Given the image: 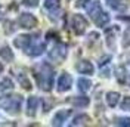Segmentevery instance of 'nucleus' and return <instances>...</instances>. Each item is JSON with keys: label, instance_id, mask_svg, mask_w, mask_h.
I'll return each mask as SVG.
<instances>
[{"label": "nucleus", "instance_id": "nucleus-1", "mask_svg": "<svg viewBox=\"0 0 130 127\" xmlns=\"http://www.w3.org/2000/svg\"><path fill=\"white\" fill-rule=\"evenodd\" d=\"M34 77L37 80V84L41 90L49 92L52 86H53V68L49 65L47 62H41L40 65H37L34 68Z\"/></svg>", "mask_w": 130, "mask_h": 127}, {"label": "nucleus", "instance_id": "nucleus-2", "mask_svg": "<svg viewBox=\"0 0 130 127\" xmlns=\"http://www.w3.org/2000/svg\"><path fill=\"white\" fill-rule=\"evenodd\" d=\"M86 9H87V13H89V16L92 18V21H93L98 27H105V25L109 22V15L102 10L99 2L92 0L89 5L86 6Z\"/></svg>", "mask_w": 130, "mask_h": 127}, {"label": "nucleus", "instance_id": "nucleus-3", "mask_svg": "<svg viewBox=\"0 0 130 127\" xmlns=\"http://www.w3.org/2000/svg\"><path fill=\"white\" fill-rule=\"evenodd\" d=\"M22 96L19 95H8L3 96L0 99V106L5 109V111L10 114V115H15L21 111V106H22Z\"/></svg>", "mask_w": 130, "mask_h": 127}, {"label": "nucleus", "instance_id": "nucleus-4", "mask_svg": "<svg viewBox=\"0 0 130 127\" xmlns=\"http://www.w3.org/2000/svg\"><path fill=\"white\" fill-rule=\"evenodd\" d=\"M68 55V47H67V44L64 43H56L52 50L49 52V59L50 61H53V62L56 64H61L65 61V58Z\"/></svg>", "mask_w": 130, "mask_h": 127}, {"label": "nucleus", "instance_id": "nucleus-5", "mask_svg": "<svg viewBox=\"0 0 130 127\" xmlns=\"http://www.w3.org/2000/svg\"><path fill=\"white\" fill-rule=\"evenodd\" d=\"M71 28L74 30L75 34L81 36V34H84L86 28H87V21L84 19L83 15L75 13V15H73V18H71Z\"/></svg>", "mask_w": 130, "mask_h": 127}, {"label": "nucleus", "instance_id": "nucleus-6", "mask_svg": "<svg viewBox=\"0 0 130 127\" xmlns=\"http://www.w3.org/2000/svg\"><path fill=\"white\" fill-rule=\"evenodd\" d=\"M18 24L21 28H25V30H30V28H34L37 27V18L28 12H24L21 13L19 18H18Z\"/></svg>", "mask_w": 130, "mask_h": 127}, {"label": "nucleus", "instance_id": "nucleus-7", "mask_svg": "<svg viewBox=\"0 0 130 127\" xmlns=\"http://www.w3.org/2000/svg\"><path fill=\"white\" fill-rule=\"evenodd\" d=\"M73 86V77L68 74V72H62L61 75H59V78H58V92L59 93H64V92H68L70 89Z\"/></svg>", "mask_w": 130, "mask_h": 127}, {"label": "nucleus", "instance_id": "nucleus-8", "mask_svg": "<svg viewBox=\"0 0 130 127\" xmlns=\"http://www.w3.org/2000/svg\"><path fill=\"white\" fill-rule=\"evenodd\" d=\"M44 49H46V43H44V41H40V40H37V39H32L30 47L27 49L25 52H27L30 56H40L41 53L44 52Z\"/></svg>", "mask_w": 130, "mask_h": 127}, {"label": "nucleus", "instance_id": "nucleus-9", "mask_svg": "<svg viewBox=\"0 0 130 127\" xmlns=\"http://www.w3.org/2000/svg\"><path fill=\"white\" fill-rule=\"evenodd\" d=\"M32 37L28 36V34H22V36H18L15 40H13V44H15L18 49H22V50H27L31 44Z\"/></svg>", "mask_w": 130, "mask_h": 127}, {"label": "nucleus", "instance_id": "nucleus-10", "mask_svg": "<svg viewBox=\"0 0 130 127\" xmlns=\"http://www.w3.org/2000/svg\"><path fill=\"white\" fill-rule=\"evenodd\" d=\"M71 115V109H61L55 114V117L52 120V126H62L67 118Z\"/></svg>", "mask_w": 130, "mask_h": 127}, {"label": "nucleus", "instance_id": "nucleus-11", "mask_svg": "<svg viewBox=\"0 0 130 127\" xmlns=\"http://www.w3.org/2000/svg\"><path fill=\"white\" fill-rule=\"evenodd\" d=\"M118 33V27L112 25V27H108L105 30V36H106V44L111 49H115V36Z\"/></svg>", "mask_w": 130, "mask_h": 127}, {"label": "nucleus", "instance_id": "nucleus-12", "mask_svg": "<svg viewBox=\"0 0 130 127\" xmlns=\"http://www.w3.org/2000/svg\"><path fill=\"white\" fill-rule=\"evenodd\" d=\"M39 102H40V101H39L37 96H31V98H28V102H27V115H28V117H34V115H36Z\"/></svg>", "mask_w": 130, "mask_h": 127}, {"label": "nucleus", "instance_id": "nucleus-13", "mask_svg": "<svg viewBox=\"0 0 130 127\" xmlns=\"http://www.w3.org/2000/svg\"><path fill=\"white\" fill-rule=\"evenodd\" d=\"M77 71L80 72V74L92 75V74L95 72V68H93L92 62H89V61H80V62L77 64Z\"/></svg>", "mask_w": 130, "mask_h": 127}, {"label": "nucleus", "instance_id": "nucleus-14", "mask_svg": "<svg viewBox=\"0 0 130 127\" xmlns=\"http://www.w3.org/2000/svg\"><path fill=\"white\" fill-rule=\"evenodd\" d=\"M70 102L73 103V106L75 108H84L90 103V99L87 96H75V98H71Z\"/></svg>", "mask_w": 130, "mask_h": 127}, {"label": "nucleus", "instance_id": "nucleus-15", "mask_svg": "<svg viewBox=\"0 0 130 127\" xmlns=\"http://www.w3.org/2000/svg\"><path fill=\"white\" fill-rule=\"evenodd\" d=\"M120 102V93H117V92H108L106 93V103H108V106H117V103Z\"/></svg>", "mask_w": 130, "mask_h": 127}, {"label": "nucleus", "instance_id": "nucleus-16", "mask_svg": "<svg viewBox=\"0 0 130 127\" xmlns=\"http://www.w3.org/2000/svg\"><path fill=\"white\" fill-rule=\"evenodd\" d=\"M0 58H3L6 62H12L15 56H13V52H12V49L9 46H3L0 49Z\"/></svg>", "mask_w": 130, "mask_h": 127}, {"label": "nucleus", "instance_id": "nucleus-17", "mask_svg": "<svg viewBox=\"0 0 130 127\" xmlns=\"http://www.w3.org/2000/svg\"><path fill=\"white\" fill-rule=\"evenodd\" d=\"M15 75H16L18 81L21 83V86H22L24 89H27V90H30V89H31V83H30V80L27 78V75H25L24 71H18Z\"/></svg>", "mask_w": 130, "mask_h": 127}, {"label": "nucleus", "instance_id": "nucleus-18", "mask_svg": "<svg viewBox=\"0 0 130 127\" xmlns=\"http://www.w3.org/2000/svg\"><path fill=\"white\" fill-rule=\"evenodd\" d=\"M77 84H78V90H80V92H83V93L89 92L90 89H92V81H90L89 78H84V77L78 78Z\"/></svg>", "mask_w": 130, "mask_h": 127}, {"label": "nucleus", "instance_id": "nucleus-19", "mask_svg": "<svg viewBox=\"0 0 130 127\" xmlns=\"http://www.w3.org/2000/svg\"><path fill=\"white\" fill-rule=\"evenodd\" d=\"M90 121V117L86 114H80L77 117H74V120L71 121V126H84Z\"/></svg>", "mask_w": 130, "mask_h": 127}, {"label": "nucleus", "instance_id": "nucleus-20", "mask_svg": "<svg viewBox=\"0 0 130 127\" xmlns=\"http://www.w3.org/2000/svg\"><path fill=\"white\" fill-rule=\"evenodd\" d=\"M12 89H13V81L9 77H6V78H3L0 81V92H9Z\"/></svg>", "mask_w": 130, "mask_h": 127}, {"label": "nucleus", "instance_id": "nucleus-21", "mask_svg": "<svg viewBox=\"0 0 130 127\" xmlns=\"http://www.w3.org/2000/svg\"><path fill=\"white\" fill-rule=\"evenodd\" d=\"M61 0H44V8L49 10H56L59 8Z\"/></svg>", "mask_w": 130, "mask_h": 127}, {"label": "nucleus", "instance_id": "nucleus-22", "mask_svg": "<svg viewBox=\"0 0 130 127\" xmlns=\"http://www.w3.org/2000/svg\"><path fill=\"white\" fill-rule=\"evenodd\" d=\"M13 31H15L13 21H5V33H6V34H12Z\"/></svg>", "mask_w": 130, "mask_h": 127}, {"label": "nucleus", "instance_id": "nucleus-23", "mask_svg": "<svg viewBox=\"0 0 130 127\" xmlns=\"http://www.w3.org/2000/svg\"><path fill=\"white\" fill-rule=\"evenodd\" d=\"M123 46H124V47H129L130 46V28H127L126 33H124V37H123Z\"/></svg>", "mask_w": 130, "mask_h": 127}, {"label": "nucleus", "instance_id": "nucleus-24", "mask_svg": "<svg viewBox=\"0 0 130 127\" xmlns=\"http://www.w3.org/2000/svg\"><path fill=\"white\" fill-rule=\"evenodd\" d=\"M115 124H118V126H130V118L129 117H120V118H117Z\"/></svg>", "mask_w": 130, "mask_h": 127}, {"label": "nucleus", "instance_id": "nucleus-25", "mask_svg": "<svg viewBox=\"0 0 130 127\" xmlns=\"http://www.w3.org/2000/svg\"><path fill=\"white\" fill-rule=\"evenodd\" d=\"M121 109L123 111H130V96L124 98V101L121 102Z\"/></svg>", "mask_w": 130, "mask_h": 127}, {"label": "nucleus", "instance_id": "nucleus-26", "mask_svg": "<svg viewBox=\"0 0 130 127\" xmlns=\"http://www.w3.org/2000/svg\"><path fill=\"white\" fill-rule=\"evenodd\" d=\"M25 6H30V8H36L39 5V0H22Z\"/></svg>", "mask_w": 130, "mask_h": 127}, {"label": "nucleus", "instance_id": "nucleus-27", "mask_svg": "<svg viewBox=\"0 0 130 127\" xmlns=\"http://www.w3.org/2000/svg\"><path fill=\"white\" fill-rule=\"evenodd\" d=\"M111 61V56L109 55H105V56H102L101 59H99V67H104V65H106V64Z\"/></svg>", "mask_w": 130, "mask_h": 127}, {"label": "nucleus", "instance_id": "nucleus-28", "mask_svg": "<svg viewBox=\"0 0 130 127\" xmlns=\"http://www.w3.org/2000/svg\"><path fill=\"white\" fill-rule=\"evenodd\" d=\"M90 2H92V0H77L75 6H77V8H86Z\"/></svg>", "mask_w": 130, "mask_h": 127}, {"label": "nucleus", "instance_id": "nucleus-29", "mask_svg": "<svg viewBox=\"0 0 130 127\" xmlns=\"http://www.w3.org/2000/svg\"><path fill=\"white\" fill-rule=\"evenodd\" d=\"M117 78H118V81L120 83H124V70H118V75H117Z\"/></svg>", "mask_w": 130, "mask_h": 127}, {"label": "nucleus", "instance_id": "nucleus-30", "mask_svg": "<svg viewBox=\"0 0 130 127\" xmlns=\"http://www.w3.org/2000/svg\"><path fill=\"white\" fill-rule=\"evenodd\" d=\"M3 15H5V8H3V6L0 5V19L3 18Z\"/></svg>", "mask_w": 130, "mask_h": 127}, {"label": "nucleus", "instance_id": "nucleus-31", "mask_svg": "<svg viewBox=\"0 0 130 127\" xmlns=\"http://www.w3.org/2000/svg\"><path fill=\"white\" fill-rule=\"evenodd\" d=\"M102 77H109V70L108 71H102Z\"/></svg>", "mask_w": 130, "mask_h": 127}, {"label": "nucleus", "instance_id": "nucleus-32", "mask_svg": "<svg viewBox=\"0 0 130 127\" xmlns=\"http://www.w3.org/2000/svg\"><path fill=\"white\" fill-rule=\"evenodd\" d=\"M3 71V65H2V62H0V72Z\"/></svg>", "mask_w": 130, "mask_h": 127}]
</instances>
